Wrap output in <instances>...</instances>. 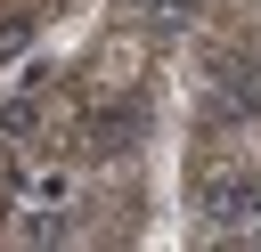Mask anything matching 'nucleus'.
I'll use <instances>...</instances> for the list:
<instances>
[{
	"mask_svg": "<svg viewBox=\"0 0 261 252\" xmlns=\"http://www.w3.org/2000/svg\"><path fill=\"white\" fill-rule=\"evenodd\" d=\"M147 8H188V0H147Z\"/></svg>",
	"mask_w": 261,
	"mask_h": 252,
	"instance_id": "nucleus-1",
	"label": "nucleus"
}]
</instances>
